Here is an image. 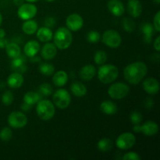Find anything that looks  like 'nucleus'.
<instances>
[{"label": "nucleus", "instance_id": "nucleus-1", "mask_svg": "<svg viewBox=\"0 0 160 160\" xmlns=\"http://www.w3.org/2000/svg\"><path fill=\"white\" fill-rule=\"evenodd\" d=\"M148 67L143 62H136L129 64L123 70V76L131 84H138L146 76Z\"/></svg>", "mask_w": 160, "mask_h": 160}, {"label": "nucleus", "instance_id": "nucleus-2", "mask_svg": "<svg viewBox=\"0 0 160 160\" xmlns=\"http://www.w3.org/2000/svg\"><path fill=\"white\" fill-rule=\"evenodd\" d=\"M73 36L70 30L67 28H60L54 34V45L60 50H64L70 46Z\"/></svg>", "mask_w": 160, "mask_h": 160}, {"label": "nucleus", "instance_id": "nucleus-3", "mask_svg": "<svg viewBox=\"0 0 160 160\" xmlns=\"http://www.w3.org/2000/svg\"><path fill=\"white\" fill-rule=\"evenodd\" d=\"M119 75L118 68L112 64H106L99 67L98 78L103 84H109L115 81Z\"/></svg>", "mask_w": 160, "mask_h": 160}, {"label": "nucleus", "instance_id": "nucleus-4", "mask_svg": "<svg viewBox=\"0 0 160 160\" xmlns=\"http://www.w3.org/2000/svg\"><path fill=\"white\" fill-rule=\"evenodd\" d=\"M36 112L42 120H49L56 113L54 105L49 100H40L36 106Z\"/></svg>", "mask_w": 160, "mask_h": 160}, {"label": "nucleus", "instance_id": "nucleus-5", "mask_svg": "<svg viewBox=\"0 0 160 160\" xmlns=\"http://www.w3.org/2000/svg\"><path fill=\"white\" fill-rule=\"evenodd\" d=\"M129 92V86L122 82L115 83L112 84L108 89V94L110 98L117 100L125 98L128 95Z\"/></svg>", "mask_w": 160, "mask_h": 160}, {"label": "nucleus", "instance_id": "nucleus-6", "mask_svg": "<svg viewBox=\"0 0 160 160\" xmlns=\"http://www.w3.org/2000/svg\"><path fill=\"white\" fill-rule=\"evenodd\" d=\"M54 104L59 109H64L68 107L71 102L70 93L65 89H59L54 93L52 97Z\"/></svg>", "mask_w": 160, "mask_h": 160}, {"label": "nucleus", "instance_id": "nucleus-7", "mask_svg": "<svg viewBox=\"0 0 160 160\" xmlns=\"http://www.w3.org/2000/svg\"><path fill=\"white\" fill-rule=\"evenodd\" d=\"M121 36L115 30H107L103 33L102 42L110 48H118L121 45Z\"/></svg>", "mask_w": 160, "mask_h": 160}, {"label": "nucleus", "instance_id": "nucleus-8", "mask_svg": "<svg viewBox=\"0 0 160 160\" xmlns=\"http://www.w3.org/2000/svg\"><path fill=\"white\" fill-rule=\"evenodd\" d=\"M8 123L15 129L23 128L28 123V117L21 112H12L8 117Z\"/></svg>", "mask_w": 160, "mask_h": 160}, {"label": "nucleus", "instance_id": "nucleus-9", "mask_svg": "<svg viewBox=\"0 0 160 160\" xmlns=\"http://www.w3.org/2000/svg\"><path fill=\"white\" fill-rule=\"evenodd\" d=\"M136 142V138L132 133L125 132L120 134L117 139V146L120 149L128 150L132 148Z\"/></svg>", "mask_w": 160, "mask_h": 160}, {"label": "nucleus", "instance_id": "nucleus-10", "mask_svg": "<svg viewBox=\"0 0 160 160\" xmlns=\"http://www.w3.org/2000/svg\"><path fill=\"white\" fill-rule=\"evenodd\" d=\"M37 11L38 9L34 5L31 3H23L18 9L17 14L21 20H28L35 17Z\"/></svg>", "mask_w": 160, "mask_h": 160}, {"label": "nucleus", "instance_id": "nucleus-11", "mask_svg": "<svg viewBox=\"0 0 160 160\" xmlns=\"http://www.w3.org/2000/svg\"><path fill=\"white\" fill-rule=\"evenodd\" d=\"M66 24L70 31H78L81 30L83 27L84 20L79 14L73 13L67 17L66 20Z\"/></svg>", "mask_w": 160, "mask_h": 160}, {"label": "nucleus", "instance_id": "nucleus-12", "mask_svg": "<svg viewBox=\"0 0 160 160\" xmlns=\"http://www.w3.org/2000/svg\"><path fill=\"white\" fill-rule=\"evenodd\" d=\"M143 88L149 95H156L159 91V83L156 78H148L143 81Z\"/></svg>", "mask_w": 160, "mask_h": 160}, {"label": "nucleus", "instance_id": "nucleus-13", "mask_svg": "<svg viewBox=\"0 0 160 160\" xmlns=\"http://www.w3.org/2000/svg\"><path fill=\"white\" fill-rule=\"evenodd\" d=\"M108 9L116 17H120L124 13V6L120 0H109Z\"/></svg>", "mask_w": 160, "mask_h": 160}, {"label": "nucleus", "instance_id": "nucleus-14", "mask_svg": "<svg viewBox=\"0 0 160 160\" xmlns=\"http://www.w3.org/2000/svg\"><path fill=\"white\" fill-rule=\"evenodd\" d=\"M127 8L128 13L133 17H140L142 12V5L139 0H129Z\"/></svg>", "mask_w": 160, "mask_h": 160}, {"label": "nucleus", "instance_id": "nucleus-15", "mask_svg": "<svg viewBox=\"0 0 160 160\" xmlns=\"http://www.w3.org/2000/svg\"><path fill=\"white\" fill-rule=\"evenodd\" d=\"M159 131V127L155 122L147 121L144 124L140 125V132L143 133L146 136H154Z\"/></svg>", "mask_w": 160, "mask_h": 160}, {"label": "nucleus", "instance_id": "nucleus-16", "mask_svg": "<svg viewBox=\"0 0 160 160\" xmlns=\"http://www.w3.org/2000/svg\"><path fill=\"white\" fill-rule=\"evenodd\" d=\"M7 84L11 88H19L23 84V75L18 72L11 73L7 79Z\"/></svg>", "mask_w": 160, "mask_h": 160}, {"label": "nucleus", "instance_id": "nucleus-17", "mask_svg": "<svg viewBox=\"0 0 160 160\" xmlns=\"http://www.w3.org/2000/svg\"><path fill=\"white\" fill-rule=\"evenodd\" d=\"M57 54V48L52 43H47L42 49V56L44 59H52Z\"/></svg>", "mask_w": 160, "mask_h": 160}, {"label": "nucleus", "instance_id": "nucleus-18", "mask_svg": "<svg viewBox=\"0 0 160 160\" xmlns=\"http://www.w3.org/2000/svg\"><path fill=\"white\" fill-rule=\"evenodd\" d=\"M95 73H96V69H95V67L93 65L88 64V65L84 66L81 69L79 75L81 79L88 81L92 80L95 77Z\"/></svg>", "mask_w": 160, "mask_h": 160}, {"label": "nucleus", "instance_id": "nucleus-19", "mask_svg": "<svg viewBox=\"0 0 160 160\" xmlns=\"http://www.w3.org/2000/svg\"><path fill=\"white\" fill-rule=\"evenodd\" d=\"M39 50H40V45L38 42L34 40L28 42L23 48L25 55L31 58L34 57L39 52Z\"/></svg>", "mask_w": 160, "mask_h": 160}, {"label": "nucleus", "instance_id": "nucleus-20", "mask_svg": "<svg viewBox=\"0 0 160 160\" xmlns=\"http://www.w3.org/2000/svg\"><path fill=\"white\" fill-rule=\"evenodd\" d=\"M11 66H12V70H16V72L18 73H23L26 70V59H25L24 56H22L20 55L17 57L13 58L12 62H11Z\"/></svg>", "mask_w": 160, "mask_h": 160}, {"label": "nucleus", "instance_id": "nucleus-21", "mask_svg": "<svg viewBox=\"0 0 160 160\" xmlns=\"http://www.w3.org/2000/svg\"><path fill=\"white\" fill-rule=\"evenodd\" d=\"M37 37L40 42H49L53 37L52 31L48 27H43V28H41L37 30Z\"/></svg>", "mask_w": 160, "mask_h": 160}, {"label": "nucleus", "instance_id": "nucleus-22", "mask_svg": "<svg viewBox=\"0 0 160 160\" xmlns=\"http://www.w3.org/2000/svg\"><path fill=\"white\" fill-rule=\"evenodd\" d=\"M100 109L102 112L107 115H113L117 112V106L112 102L109 101V100H106V101L102 102L100 105Z\"/></svg>", "mask_w": 160, "mask_h": 160}, {"label": "nucleus", "instance_id": "nucleus-23", "mask_svg": "<svg viewBox=\"0 0 160 160\" xmlns=\"http://www.w3.org/2000/svg\"><path fill=\"white\" fill-rule=\"evenodd\" d=\"M68 81V76L64 70H59L56 72L52 78V81L54 84L57 87H62L67 84Z\"/></svg>", "mask_w": 160, "mask_h": 160}, {"label": "nucleus", "instance_id": "nucleus-24", "mask_svg": "<svg viewBox=\"0 0 160 160\" xmlns=\"http://www.w3.org/2000/svg\"><path fill=\"white\" fill-rule=\"evenodd\" d=\"M71 92L77 97H83L87 94V88L81 82H74L70 87Z\"/></svg>", "mask_w": 160, "mask_h": 160}, {"label": "nucleus", "instance_id": "nucleus-25", "mask_svg": "<svg viewBox=\"0 0 160 160\" xmlns=\"http://www.w3.org/2000/svg\"><path fill=\"white\" fill-rule=\"evenodd\" d=\"M5 48H6V51L8 56L12 58V59L19 56L20 55V52H21L20 46L17 44L13 43V42L8 44Z\"/></svg>", "mask_w": 160, "mask_h": 160}, {"label": "nucleus", "instance_id": "nucleus-26", "mask_svg": "<svg viewBox=\"0 0 160 160\" xmlns=\"http://www.w3.org/2000/svg\"><path fill=\"white\" fill-rule=\"evenodd\" d=\"M22 30L27 34H33L37 31L38 24L34 20H28L22 25Z\"/></svg>", "mask_w": 160, "mask_h": 160}, {"label": "nucleus", "instance_id": "nucleus-27", "mask_svg": "<svg viewBox=\"0 0 160 160\" xmlns=\"http://www.w3.org/2000/svg\"><path fill=\"white\" fill-rule=\"evenodd\" d=\"M40 95L38 93L34 92H28L25 94L23 97V101L25 103L32 106L33 105L36 104L40 101Z\"/></svg>", "mask_w": 160, "mask_h": 160}, {"label": "nucleus", "instance_id": "nucleus-28", "mask_svg": "<svg viewBox=\"0 0 160 160\" xmlns=\"http://www.w3.org/2000/svg\"><path fill=\"white\" fill-rule=\"evenodd\" d=\"M112 140L109 138H102L99 142H98V148L101 152H109L112 149Z\"/></svg>", "mask_w": 160, "mask_h": 160}, {"label": "nucleus", "instance_id": "nucleus-29", "mask_svg": "<svg viewBox=\"0 0 160 160\" xmlns=\"http://www.w3.org/2000/svg\"><path fill=\"white\" fill-rule=\"evenodd\" d=\"M39 71L44 75L49 76L52 74L55 71V67L51 63H42L39 67Z\"/></svg>", "mask_w": 160, "mask_h": 160}, {"label": "nucleus", "instance_id": "nucleus-30", "mask_svg": "<svg viewBox=\"0 0 160 160\" xmlns=\"http://www.w3.org/2000/svg\"><path fill=\"white\" fill-rule=\"evenodd\" d=\"M142 31L145 34V39L146 42H150L152 38V36L153 33H154V29H153V27L152 26L150 23H145L142 27Z\"/></svg>", "mask_w": 160, "mask_h": 160}, {"label": "nucleus", "instance_id": "nucleus-31", "mask_svg": "<svg viewBox=\"0 0 160 160\" xmlns=\"http://www.w3.org/2000/svg\"><path fill=\"white\" fill-rule=\"evenodd\" d=\"M95 62L97 65H102L107 60V54H106V52L104 51H98L96 52L95 55Z\"/></svg>", "mask_w": 160, "mask_h": 160}, {"label": "nucleus", "instance_id": "nucleus-32", "mask_svg": "<svg viewBox=\"0 0 160 160\" xmlns=\"http://www.w3.org/2000/svg\"><path fill=\"white\" fill-rule=\"evenodd\" d=\"M12 137V130L9 128H4L0 131V139L3 142H9Z\"/></svg>", "mask_w": 160, "mask_h": 160}, {"label": "nucleus", "instance_id": "nucleus-33", "mask_svg": "<svg viewBox=\"0 0 160 160\" xmlns=\"http://www.w3.org/2000/svg\"><path fill=\"white\" fill-rule=\"evenodd\" d=\"M14 100L13 94L10 91H6L2 96V102L5 106H10Z\"/></svg>", "mask_w": 160, "mask_h": 160}, {"label": "nucleus", "instance_id": "nucleus-34", "mask_svg": "<svg viewBox=\"0 0 160 160\" xmlns=\"http://www.w3.org/2000/svg\"><path fill=\"white\" fill-rule=\"evenodd\" d=\"M123 27L128 32H132L135 29V23L132 20L129 18H124L123 21Z\"/></svg>", "mask_w": 160, "mask_h": 160}, {"label": "nucleus", "instance_id": "nucleus-35", "mask_svg": "<svg viewBox=\"0 0 160 160\" xmlns=\"http://www.w3.org/2000/svg\"><path fill=\"white\" fill-rule=\"evenodd\" d=\"M87 39L91 43H97L100 40V34L98 31H89L87 34Z\"/></svg>", "mask_w": 160, "mask_h": 160}, {"label": "nucleus", "instance_id": "nucleus-36", "mask_svg": "<svg viewBox=\"0 0 160 160\" xmlns=\"http://www.w3.org/2000/svg\"><path fill=\"white\" fill-rule=\"evenodd\" d=\"M39 90H40L41 93L43 94L44 95H46V96H48L52 93V88L48 83H44V84H41Z\"/></svg>", "mask_w": 160, "mask_h": 160}, {"label": "nucleus", "instance_id": "nucleus-37", "mask_svg": "<svg viewBox=\"0 0 160 160\" xmlns=\"http://www.w3.org/2000/svg\"><path fill=\"white\" fill-rule=\"evenodd\" d=\"M131 120L134 124H140L142 120V116L139 112H133L131 115Z\"/></svg>", "mask_w": 160, "mask_h": 160}, {"label": "nucleus", "instance_id": "nucleus-38", "mask_svg": "<svg viewBox=\"0 0 160 160\" xmlns=\"http://www.w3.org/2000/svg\"><path fill=\"white\" fill-rule=\"evenodd\" d=\"M122 159L124 160H139L141 159V157L138 153L131 152L126 153Z\"/></svg>", "mask_w": 160, "mask_h": 160}, {"label": "nucleus", "instance_id": "nucleus-39", "mask_svg": "<svg viewBox=\"0 0 160 160\" xmlns=\"http://www.w3.org/2000/svg\"><path fill=\"white\" fill-rule=\"evenodd\" d=\"M160 12H157V13L156 14V16H155L154 17V20H153V22H154V28L155 29H156V31H157V32H159L160 31Z\"/></svg>", "mask_w": 160, "mask_h": 160}, {"label": "nucleus", "instance_id": "nucleus-40", "mask_svg": "<svg viewBox=\"0 0 160 160\" xmlns=\"http://www.w3.org/2000/svg\"><path fill=\"white\" fill-rule=\"evenodd\" d=\"M154 48L157 52L160 51V37L158 36L154 42Z\"/></svg>", "mask_w": 160, "mask_h": 160}, {"label": "nucleus", "instance_id": "nucleus-41", "mask_svg": "<svg viewBox=\"0 0 160 160\" xmlns=\"http://www.w3.org/2000/svg\"><path fill=\"white\" fill-rule=\"evenodd\" d=\"M8 44H9V42H8L7 39H6L5 38H0V48H5Z\"/></svg>", "mask_w": 160, "mask_h": 160}, {"label": "nucleus", "instance_id": "nucleus-42", "mask_svg": "<svg viewBox=\"0 0 160 160\" xmlns=\"http://www.w3.org/2000/svg\"><path fill=\"white\" fill-rule=\"evenodd\" d=\"M45 23L47 27H52L55 24V20L51 17H49V18L46 19Z\"/></svg>", "mask_w": 160, "mask_h": 160}, {"label": "nucleus", "instance_id": "nucleus-43", "mask_svg": "<svg viewBox=\"0 0 160 160\" xmlns=\"http://www.w3.org/2000/svg\"><path fill=\"white\" fill-rule=\"evenodd\" d=\"M153 104H154V102H153L152 99H151V98H148V99L146 100V102H145V106H146L147 108L152 107Z\"/></svg>", "mask_w": 160, "mask_h": 160}, {"label": "nucleus", "instance_id": "nucleus-44", "mask_svg": "<svg viewBox=\"0 0 160 160\" xmlns=\"http://www.w3.org/2000/svg\"><path fill=\"white\" fill-rule=\"evenodd\" d=\"M31 108V106H30V105L27 104V103L25 102L21 106V109H23V111H28Z\"/></svg>", "mask_w": 160, "mask_h": 160}, {"label": "nucleus", "instance_id": "nucleus-45", "mask_svg": "<svg viewBox=\"0 0 160 160\" xmlns=\"http://www.w3.org/2000/svg\"><path fill=\"white\" fill-rule=\"evenodd\" d=\"M6 36V31L3 29L0 28V38H3Z\"/></svg>", "mask_w": 160, "mask_h": 160}, {"label": "nucleus", "instance_id": "nucleus-46", "mask_svg": "<svg viewBox=\"0 0 160 160\" xmlns=\"http://www.w3.org/2000/svg\"><path fill=\"white\" fill-rule=\"evenodd\" d=\"M25 1L28 2H35L38 1V0H25Z\"/></svg>", "mask_w": 160, "mask_h": 160}, {"label": "nucleus", "instance_id": "nucleus-47", "mask_svg": "<svg viewBox=\"0 0 160 160\" xmlns=\"http://www.w3.org/2000/svg\"><path fill=\"white\" fill-rule=\"evenodd\" d=\"M2 16L0 13V25L2 24Z\"/></svg>", "mask_w": 160, "mask_h": 160}, {"label": "nucleus", "instance_id": "nucleus-48", "mask_svg": "<svg viewBox=\"0 0 160 160\" xmlns=\"http://www.w3.org/2000/svg\"><path fill=\"white\" fill-rule=\"evenodd\" d=\"M154 2H156V3H157V4H159V2H160V0H154Z\"/></svg>", "mask_w": 160, "mask_h": 160}, {"label": "nucleus", "instance_id": "nucleus-49", "mask_svg": "<svg viewBox=\"0 0 160 160\" xmlns=\"http://www.w3.org/2000/svg\"><path fill=\"white\" fill-rule=\"evenodd\" d=\"M46 1H48V2H53V1H55V0H46Z\"/></svg>", "mask_w": 160, "mask_h": 160}]
</instances>
